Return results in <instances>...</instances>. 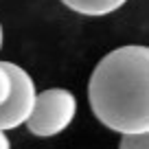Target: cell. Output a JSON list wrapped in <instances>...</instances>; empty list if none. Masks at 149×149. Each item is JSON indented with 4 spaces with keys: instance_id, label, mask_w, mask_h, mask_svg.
<instances>
[{
    "instance_id": "3",
    "label": "cell",
    "mask_w": 149,
    "mask_h": 149,
    "mask_svg": "<svg viewBox=\"0 0 149 149\" xmlns=\"http://www.w3.org/2000/svg\"><path fill=\"white\" fill-rule=\"evenodd\" d=\"M5 68L11 77V92L2 105H0V132L15 130L29 121L35 105V84L31 74L24 68H20L13 61H5Z\"/></svg>"
},
{
    "instance_id": "4",
    "label": "cell",
    "mask_w": 149,
    "mask_h": 149,
    "mask_svg": "<svg viewBox=\"0 0 149 149\" xmlns=\"http://www.w3.org/2000/svg\"><path fill=\"white\" fill-rule=\"evenodd\" d=\"M68 9L74 13L90 15V18H99V15H107L118 11L127 0H61Z\"/></svg>"
},
{
    "instance_id": "8",
    "label": "cell",
    "mask_w": 149,
    "mask_h": 149,
    "mask_svg": "<svg viewBox=\"0 0 149 149\" xmlns=\"http://www.w3.org/2000/svg\"><path fill=\"white\" fill-rule=\"evenodd\" d=\"M0 48H2V24H0Z\"/></svg>"
},
{
    "instance_id": "7",
    "label": "cell",
    "mask_w": 149,
    "mask_h": 149,
    "mask_svg": "<svg viewBox=\"0 0 149 149\" xmlns=\"http://www.w3.org/2000/svg\"><path fill=\"white\" fill-rule=\"evenodd\" d=\"M0 149H11V143H9L5 132H0Z\"/></svg>"
},
{
    "instance_id": "1",
    "label": "cell",
    "mask_w": 149,
    "mask_h": 149,
    "mask_svg": "<svg viewBox=\"0 0 149 149\" xmlns=\"http://www.w3.org/2000/svg\"><path fill=\"white\" fill-rule=\"evenodd\" d=\"M90 107L118 134H149V48L121 46L97 64L88 86Z\"/></svg>"
},
{
    "instance_id": "2",
    "label": "cell",
    "mask_w": 149,
    "mask_h": 149,
    "mask_svg": "<svg viewBox=\"0 0 149 149\" xmlns=\"http://www.w3.org/2000/svg\"><path fill=\"white\" fill-rule=\"evenodd\" d=\"M77 114V99L64 88L44 90L35 97V105L26 121V127L33 136L48 138L57 136L72 123Z\"/></svg>"
},
{
    "instance_id": "5",
    "label": "cell",
    "mask_w": 149,
    "mask_h": 149,
    "mask_svg": "<svg viewBox=\"0 0 149 149\" xmlns=\"http://www.w3.org/2000/svg\"><path fill=\"white\" fill-rule=\"evenodd\" d=\"M118 149H149V134H127V136H123Z\"/></svg>"
},
{
    "instance_id": "6",
    "label": "cell",
    "mask_w": 149,
    "mask_h": 149,
    "mask_svg": "<svg viewBox=\"0 0 149 149\" xmlns=\"http://www.w3.org/2000/svg\"><path fill=\"white\" fill-rule=\"evenodd\" d=\"M9 92H11V77L5 68V61H0V105L9 99Z\"/></svg>"
}]
</instances>
